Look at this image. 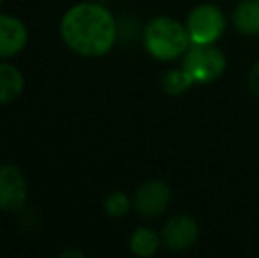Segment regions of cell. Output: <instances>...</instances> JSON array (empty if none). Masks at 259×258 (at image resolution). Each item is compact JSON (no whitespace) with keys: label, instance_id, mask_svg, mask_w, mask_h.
I'll list each match as a JSON object with an SVG mask.
<instances>
[{"label":"cell","instance_id":"6da1fadb","mask_svg":"<svg viewBox=\"0 0 259 258\" xmlns=\"http://www.w3.org/2000/svg\"><path fill=\"white\" fill-rule=\"evenodd\" d=\"M60 35L69 50L83 57H103L115 46L118 28L113 14L101 4L72 6L60 21Z\"/></svg>","mask_w":259,"mask_h":258},{"label":"cell","instance_id":"7a4b0ae2","mask_svg":"<svg viewBox=\"0 0 259 258\" xmlns=\"http://www.w3.org/2000/svg\"><path fill=\"white\" fill-rule=\"evenodd\" d=\"M145 46L157 60H173L189 50V32L178 21L166 16L154 18L145 28Z\"/></svg>","mask_w":259,"mask_h":258},{"label":"cell","instance_id":"3957f363","mask_svg":"<svg viewBox=\"0 0 259 258\" xmlns=\"http://www.w3.org/2000/svg\"><path fill=\"white\" fill-rule=\"evenodd\" d=\"M182 69L194 83H210L224 72L226 57L211 45H194L185 52Z\"/></svg>","mask_w":259,"mask_h":258},{"label":"cell","instance_id":"277c9868","mask_svg":"<svg viewBox=\"0 0 259 258\" xmlns=\"http://www.w3.org/2000/svg\"><path fill=\"white\" fill-rule=\"evenodd\" d=\"M224 28V16L213 6L196 7L187 18V32L194 45H213L222 35Z\"/></svg>","mask_w":259,"mask_h":258},{"label":"cell","instance_id":"5b68a950","mask_svg":"<svg viewBox=\"0 0 259 258\" xmlns=\"http://www.w3.org/2000/svg\"><path fill=\"white\" fill-rule=\"evenodd\" d=\"M28 186L23 172L14 165L0 166V210L18 212L25 209Z\"/></svg>","mask_w":259,"mask_h":258},{"label":"cell","instance_id":"8992f818","mask_svg":"<svg viewBox=\"0 0 259 258\" xmlns=\"http://www.w3.org/2000/svg\"><path fill=\"white\" fill-rule=\"evenodd\" d=\"M171 200V190L162 180H148L138 188L134 195V209L143 217H157L167 209Z\"/></svg>","mask_w":259,"mask_h":258},{"label":"cell","instance_id":"52a82bcc","mask_svg":"<svg viewBox=\"0 0 259 258\" xmlns=\"http://www.w3.org/2000/svg\"><path fill=\"white\" fill-rule=\"evenodd\" d=\"M162 242L171 251H184L191 248L198 239V225L189 216H175L164 225Z\"/></svg>","mask_w":259,"mask_h":258},{"label":"cell","instance_id":"ba28073f","mask_svg":"<svg viewBox=\"0 0 259 258\" xmlns=\"http://www.w3.org/2000/svg\"><path fill=\"white\" fill-rule=\"evenodd\" d=\"M28 43V30L16 16L0 14V59H11L23 52Z\"/></svg>","mask_w":259,"mask_h":258},{"label":"cell","instance_id":"9c48e42d","mask_svg":"<svg viewBox=\"0 0 259 258\" xmlns=\"http://www.w3.org/2000/svg\"><path fill=\"white\" fill-rule=\"evenodd\" d=\"M25 89V76L16 65L0 64V104L18 99Z\"/></svg>","mask_w":259,"mask_h":258},{"label":"cell","instance_id":"30bf717a","mask_svg":"<svg viewBox=\"0 0 259 258\" xmlns=\"http://www.w3.org/2000/svg\"><path fill=\"white\" fill-rule=\"evenodd\" d=\"M235 27L242 34L257 35L259 34V0H243L236 6L233 13Z\"/></svg>","mask_w":259,"mask_h":258},{"label":"cell","instance_id":"8fae6325","mask_svg":"<svg viewBox=\"0 0 259 258\" xmlns=\"http://www.w3.org/2000/svg\"><path fill=\"white\" fill-rule=\"evenodd\" d=\"M159 249V235L150 228H138L131 237V251L138 256H152Z\"/></svg>","mask_w":259,"mask_h":258},{"label":"cell","instance_id":"7c38bea8","mask_svg":"<svg viewBox=\"0 0 259 258\" xmlns=\"http://www.w3.org/2000/svg\"><path fill=\"white\" fill-rule=\"evenodd\" d=\"M194 83V80L187 75V72L182 69V71H169L166 72V76L162 78V87L167 94H182L189 89V87Z\"/></svg>","mask_w":259,"mask_h":258},{"label":"cell","instance_id":"4fadbf2b","mask_svg":"<svg viewBox=\"0 0 259 258\" xmlns=\"http://www.w3.org/2000/svg\"><path fill=\"white\" fill-rule=\"evenodd\" d=\"M131 209V200L123 193L115 191L104 198V210L111 217H123Z\"/></svg>","mask_w":259,"mask_h":258},{"label":"cell","instance_id":"5bb4252c","mask_svg":"<svg viewBox=\"0 0 259 258\" xmlns=\"http://www.w3.org/2000/svg\"><path fill=\"white\" fill-rule=\"evenodd\" d=\"M249 87L252 89V92L256 94V96H259V62L254 65L249 75Z\"/></svg>","mask_w":259,"mask_h":258},{"label":"cell","instance_id":"9a60e30c","mask_svg":"<svg viewBox=\"0 0 259 258\" xmlns=\"http://www.w3.org/2000/svg\"><path fill=\"white\" fill-rule=\"evenodd\" d=\"M60 256H76V258H83L85 255H83L81 251H64Z\"/></svg>","mask_w":259,"mask_h":258},{"label":"cell","instance_id":"2e32d148","mask_svg":"<svg viewBox=\"0 0 259 258\" xmlns=\"http://www.w3.org/2000/svg\"><path fill=\"white\" fill-rule=\"evenodd\" d=\"M2 2H4V0H0V6H2Z\"/></svg>","mask_w":259,"mask_h":258}]
</instances>
